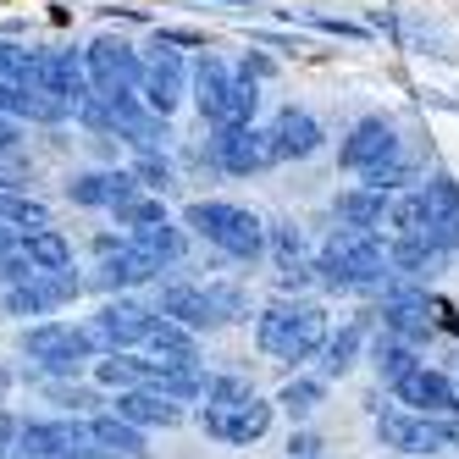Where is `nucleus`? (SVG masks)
<instances>
[{
  "label": "nucleus",
  "instance_id": "obj_1",
  "mask_svg": "<svg viewBox=\"0 0 459 459\" xmlns=\"http://www.w3.org/2000/svg\"><path fill=\"white\" fill-rule=\"evenodd\" d=\"M387 266H393V249H382L371 227H338L316 260L326 288H377L387 277Z\"/></svg>",
  "mask_w": 459,
  "mask_h": 459
},
{
  "label": "nucleus",
  "instance_id": "obj_2",
  "mask_svg": "<svg viewBox=\"0 0 459 459\" xmlns=\"http://www.w3.org/2000/svg\"><path fill=\"white\" fill-rule=\"evenodd\" d=\"M255 338H260V349H266L272 359L299 366V359H310L326 343V316L316 305H272L266 316H260Z\"/></svg>",
  "mask_w": 459,
  "mask_h": 459
},
{
  "label": "nucleus",
  "instance_id": "obj_3",
  "mask_svg": "<svg viewBox=\"0 0 459 459\" xmlns=\"http://www.w3.org/2000/svg\"><path fill=\"white\" fill-rule=\"evenodd\" d=\"M188 227H194V233H205L216 249L238 255V260H255L260 249H266V227H260V216L244 211V205L200 200V205H188Z\"/></svg>",
  "mask_w": 459,
  "mask_h": 459
},
{
  "label": "nucleus",
  "instance_id": "obj_4",
  "mask_svg": "<svg viewBox=\"0 0 459 459\" xmlns=\"http://www.w3.org/2000/svg\"><path fill=\"white\" fill-rule=\"evenodd\" d=\"M377 437L399 454H443L459 448V426L454 415H420V410H382L377 415Z\"/></svg>",
  "mask_w": 459,
  "mask_h": 459
},
{
  "label": "nucleus",
  "instance_id": "obj_5",
  "mask_svg": "<svg viewBox=\"0 0 459 459\" xmlns=\"http://www.w3.org/2000/svg\"><path fill=\"white\" fill-rule=\"evenodd\" d=\"M22 354L39 359L45 371H78L83 359L94 354V338H89V326L45 321V326H28V333H22Z\"/></svg>",
  "mask_w": 459,
  "mask_h": 459
},
{
  "label": "nucleus",
  "instance_id": "obj_6",
  "mask_svg": "<svg viewBox=\"0 0 459 459\" xmlns=\"http://www.w3.org/2000/svg\"><path fill=\"white\" fill-rule=\"evenodd\" d=\"M17 448L28 459H89L100 443H94L89 426H78V420H28L17 432Z\"/></svg>",
  "mask_w": 459,
  "mask_h": 459
},
{
  "label": "nucleus",
  "instance_id": "obj_7",
  "mask_svg": "<svg viewBox=\"0 0 459 459\" xmlns=\"http://www.w3.org/2000/svg\"><path fill=\"white\" fill-rule=\"evenodd\" d=\"M211 155H216V167L227 172H260V167H272L277 160V144H272V127H216V139H211Z\"/></svg>",
  "mask_w": 459,
  "mask_h": 459
},
{
  "label": "nucleus",
  "instance_id": "obj_8",
  "mask_svg": "<svg viewBox=\"0 0 459 459\" xmlns=\"http://www.w3.org/2000/svg\"><path fill=\"white\" fill-rule=\"evenodd\" d=\"M150 326H155V316L144 310V305H134V299H111L100 316L89 321V338H94V349H127V343H144L150 338Z\"/></svg>",
  "mask_w": 459,
  "mask_h": 459
},
{
  "label": "nucleus",
  "instance_id": "obj_9",
  "mask_svg": "<svg viewBox=\"0 0 459 459\" xmlns=\"http://www.w3.org/2000/svg\"><path fill=\"white\" fill-rule=\"evenodd\" d=\"M83 61H89V83L106 89V94H117V89H139V78H144V61L127 50L122 39H94V45L83 50Z\"/></svg>",
  "mask_w": 459,
  "mask_h": 459
},
{
  "label": "nucleus",
  "instance_id": "obj_10",
  "mask_svg": "<svg viewBox=\"0 0 459 459\" xmlns=\"http://www.w3.org/2000/svg\"><path fill=\"white\" fill-rule=\"evenodd\" d=\"M393 393H399L404 410H420V415H454L459 410V387L443 371H426V366H415L410 377H399Z\"/></svg>",
  "mask_w": 459,
  "mask_h": 459
},
{
  "label": "nucleus",
  "instance_id": "obj_11",
  "mask_svg": "<svg viewBox=\"0 0 459 459\" xmlns=\"http://www.w3.org/2000/svg\"><path fill=\"white\" fill-rule=\"evenodd\" d=\"M266 426H272V404L255 399V393L227 410H205V432L221 443H255V437H266Z\"/></svg>",
  "mask_w": 459,
  "mask_h": 459
},
{
  "label": "nucleus",
  "instance_id": "obj_12",
  "mask_svg": "<svg viewBox=\"0 0 459 459\" xmlns=\"http://www.w3.org/2000/svg\"><path fill=\"white\" fill-rule=\"evenodd\" d=\"M343 167H354V172H371V167H382V160H399V134H393V122H382V117H366L354 127V134L343 139Z\"/></svg>",
  "mask_w": 459,
  "mask_h": 459
},
{
  "label": "nucleus",
  "instance_id": "obj_13",
  "mask_svg": "<svg viewBox=\"0 0 459 459\" xmlns=\"http://www.w3.org/2000/svg\"><path fill=\"white\" fill-rule=\"evenodd\" d=\"M432 299H426L420 288H393L387 299H382V326L393 338H404V343H420L426 333H432Z\"/></svg>",
  "mask_w": 459,
  "mask_h": 459
},
{
  "label": "nucleus",
  "instance_id": "obj_14",
  "mask_svg": "<svg viewBox=\"0 0 459 459\" xmlns=\"http://www.w3.org/2000/svg\"><path fill=\"white\" fill-rule=\"evenodd\" d=\"M420 194H426V244H437L443 255L459 249V183L432 178Z\"/></svg>",
  "mask_w": 459,
  "mask_h": 459
},
{
  "label": "nucleus",
  "instance_id": "obj_15",
  "mask_svg": "<svg viewBox=\"0 0 459 459\" xmlns=\"http://www.w3.org/2000/svg\"><path fill=\"white\" fill-rule=\"evenodd\" d=\"M139 94H144V106H150V111H160V117H167V111L183 100V61H178L172 50H160V45H155V56L144 61Z\"/></svg>",
  "mask_w": 459,
  "mask_h": 459
},
{
  "label": "nucleus",
  "instance_id": "obj_16",
  "mask_svg": "<svg viewBox=\"0 0 459 459\" xmlns=\"http://www.w3.org/2000/svg\"><path fill=\"white\" fill-rule=\"evenodd\" d=\"M139 172H89V178H73L67 194H73V205H111L122 211L127 200H139Z\"/></svg>",
  "mask_w": 459,
  "mask_h": 459
},
{
  "label": "nucleus",
  "instance_id": "obj_17",
  "mask_svg": "<svg viewBox=\"0 0 459 459\" xmlns=\"http://www.w3.org/2000/svg\"><path fill=\"white\" fill-rule=\"evenodd\" d=\"M272 144H277V160H305V155H316L321 150V122L310 117V111H282L277 122H272Z\"/></svg>",
  "mask_w": 459,
  "mask_h": 459
},
{
  "label": "nucleus",
  "instance_id": "obj_18",
  "mask_svg": "<svg viewBox=\"0 0 459 459\" xmlns=\"http://www.w3.org/2000/svg\"><path fill=\"white\" fill-rule=\"evenodd\" d=\"M160 266H155V260L150 255H139L134 244H122L117 255L111 249H100V266H94V282H100V288H134V282H150Z\"/></svg>",
  "mask_w": 459,
  "mask_h": 459
},
{
  "label": "nucleus",
  "instance_id": "obj_19",
  "mask_svg": "<svg viewBox=\"0 0 459 459\" xmlns=\"http://www.w3.org/2000/svg\"><path fill=\"white\" fill-rule=\"evenodd\" d=\"M117 415H127L134 426H178L183 420L178 399H167V393H155V387H127L117 399Z\"/></svg>",
  "mask_w": 459,
  "mask_h": 459
},
{
  "label": "nucleus",
  "instance_id": "obj_20",
  "mask_svg": "<svg viewBox=\"0 0 459 459\" xmlns=\"http://www.w3.org/2000/svg\"><path fill=\"white\" fill-rule=\"evenodd\" d=\"M160 316H172V321H183V326H216V321H211V293L194 288V282L160 288Z\"/></svg>",
  "mask_w": 459,
  "mask_h": 459
},
{
  "label": "nucleus",
  "instance_id": "obj_21",
  "mask_svg": "<svg viewBox=\"0 0 459 459\" xmlns=\"http://www.w3.org/2000/svg\"><path fill=\"white\" fill-rule=\"evenodd\" d=\"M89 437L100 443L106 454H117V459H139L144 454V432L127 415H94L89 420Z\"/></svg>",
  "mask_w": 459,
  "mask_h": 459
},
{
  "label": "nucleus",
  "instance_id": "obj_22",
  "mask_svg": "<svg viewBox=\"0 0 459 459\" xmlns=\"http://www.w3.org/2000/svg\"><path fill=\"white\" fill-rule=\"evenodd\" d=\"M194 100H200V117L205 122H216V111H221V100H227V89H233V73H227V61H216V56H200V73H194Z\"/></svg>",
  "mask_w": 459,
  "mask_h": 459
},
{
  "label": "nucleus",
  "instance_id": "obj_23",
  "mask_svg": "<svg viewBox=\"0 0 459 459\" xmlns=\"http://www.w3.org/2000/svg\"><path fill=\"white\" fill-rule=\"evenodd\" d=\"M22 249L28 260H34L39 272H61V266H73V244L56 233V227H34V233H22Z\"/></svg>",
  "mask_w": 459,
  "mask_h": 459
},
{
  "label": "nucleus",
  "instance_id": "obj_24",
  "mask_svg": "<svg viewBox=\"0 0 459 459\" xmlns=\"http://www.w3.org/2000/svg\"><path fill=\"white\" fill-rule=\"evenodd\" d=\"M127 244H134L139 255H150L155 266H172V260L183 255V233H178V227H167V221H150V227H134V238H127Z\"/></svg>",
  "mask_w": 459,
  "mask_h": 459
},
{
  "label": "nucleus",
  "instance_id": "obj_25",
  "mask_svg": "<svg viewBox=\"0 0 459 459\" xmlns=\"http://www.w3.org/2000/svg\"><path fill=\"white\" fill-rule=\"evenodd\" d=\"M188 333H194V326H183V321H172V316H160V321L150 326L144 343H150L155 359H194V338H188Z\"/></svg>",
  "mask_w": 459,
  "mask_h": 459
},
{
  "label": "nucleus",
  "instance_id": "obj_26",
  "mask_svg": "<svg viewBox=\"0 0 459 459\" xmlns=\"http://www.w3.org/2000/svg\"><path fill=\"white\" fill-rule=\"evenodd\" d=\"M393 205H382V194L377 188H354V194H338V221L343 227H382Z\"/></svg>",
  "mask_w": 459,
  "mask_h": 459
},
{
  "label": "nucleus",
  "instance_id": "obj_27",
  "mask_svg": "<svg viewBox=\"0 0 459 459\" xmlns=\"http://www.w3.org/2000/svg\"><path fill=\"white\" fill-rule=\"evenodd\" d=\"M255 106H260V94H255V78L244 73V78H233V89H227V100H221L211 127H244V122H255Z\"/></svg>",
  "mask_w": 459,
  "mask_h": 459
},
{
  "label": "nucleus",
  "instance_id": "obj_28",
  "mask_svg": "<svg viewBox=\"0 0 459 459\" xmlns=\"http://www.w3.org/2000/svg\"><path fill=\"white\" fill-rule=\"evenodd\" d=\"M371 359H377V377H382V382H399V377H410V371L420 366V359L410 354V343H404V338H393V333H387V338H377Z\"/></svg>",
  "mask_w": 459,
  "mask_h": 459
},
{
  "label": "nucleus",
  "instance_id": "obj_29",
  "mask_svg": "<svg viewBox=\"0 0 459 459\" xmlns=\"http://www.w3.org/2000/svg\"><path fill=\"white\" fill-rule=\"evenodd\" d=\"M272 249H277V266H282V288H293V282L305 277V266H299V255H305V244H299V227L277 221V227H272Z\"/></svg>",
  "mask_w": 459,
  "mask_h": 459
},
{
  "label": "nucleus",
  "instance_id": "obj_30",
  "mask_svg": "<svg viewBox=\"0 0 459 459\" xmlns=\"http://www.w3.org/2000/svg\"><path fill=\"white\" fill-rule=\"evenodd\" d=\"M0 221H6L12 233H34V227H50L45 205H39V200H22V194H0Z\"/></svg>",
  "mask_w": 459,
  "mask_h": 459
},
{
  "label": "nucleus",
  "instance_id": "obj_31",
  "mask_svg": "<svg viewBox=\"0 0 459 459\" xmlns=\"http://www.w3.org/2000/svg\"><path fill=\"white\" fill-rule=\"evenodd\" d=\"M56 299L45 293V282L39 277H28V282H12L6 288V316H45Z\"/></svg>",
  "mask_w": 459,
  "mask_h": 459
},
{
  "label": "nucleus",
  "instance_id": "obj_32",
  "mask_svg": "<svg viewBox=\"0 0 459 459\" xmlns=\"http://www.w3.org/2000/svg\"><path fill=\"white\" fill-rule=\"evenodd\" d=\"M100 382H106V387H122V393H127V387H144V359H127L122 349H111V354L100 359Z\"/></svg>",
  "mask_w": 459,
  "mask_h": 459
},
{
  "label": "nucleus",
  "instance_id": "obj_33",
  "mask_svg": "<svg viewBox=\"0 0 459 459\" xmlns=\"http://www.w3.org/2000/svg\"><path fill=\"white\" fill-rule=\"evenodd\" d=\"M437 255H443V249H437V244H426V238H399V244H393V266H399L404 277H420Z\"/></svg>",
  "mask_w": 459,
  "mask_h": 459
},
{
  "label": "nucleus",
  "instance_id": "obj_34",
  "mask_svg": "<svg viewBox=\"0 0 459 459\" xmlns=\"http://www.w3.org/2000/svg\"><path fill=\"white\" fill-rule=\"evenodd\" d=\"M387 221L399 227V238H426V194H404V200L387 211Z\"/></svg>",
  "mask_w": 459,
  "mask_h": 459
},
{
  "label": "nucleus",
  "instance_id": "obj_35",
  "mask_svg": "<svg viewBox=\"0 0 459 459\" xmlns=\"http://www.w3.org/2000/svg\"><path fill=\"white\" fill-rule=\"evenodd\" d=\"M354 349H359V326H343V333L326 343V377H343L354 366Z\"/></svg>",
  "mask_w": 459,
  "mask_h": 459
},
{
  "label": "nucleus",
  "instance_id": "obj_36",
  "mask_svg": "<svg viewBox=\"0 0 459 459\" xmlns=\"http://www.w3.org/2000/svg\"><path fill=\"white\" fill-rule=\"evenodd\" d=\"M205 293H211V321H216V326H221V321H238V316H244V293H238L233 282H211Z\"/></svg>",
  "mask_w": 459,
  "mask_h": 459
},
{
  "label": "nucleus",
  "instance_id": "obj_37",
  "mask_svg": "<svg viewBox=\"0 0 459 459\" xmlns=\"http://www.w3.org/2000/svg\"><path fill=\"white\" fill-rule=\"evenodd\" d=\"M249 382L244 377H216L211 387H205V410H227V404H238V399H249Z\"/></svg>",
  "mask_w": 459,
  "mask_h": 459
},
{
  "label": "nucleus",
  "instance_id": "obj_38",
  "mask_svg": "<svg viewBox=\"0 0 459 459\" xmlns=\"http://www.w3.org/2000/svg\"><path fill=\"white\" fill-rule=\"evenodd\" d=\"M28 73H34V50L0 45V83H28Z\"/></svg>",
  "mask_w": 459,
  "mask_h": 459
},
{
  "label": "nucleus",
  "instance_id": "obj_39",
  "mask_svg": "<svg viewBox=\"0 0 459 459\" xmlns=\"http://www.w3.org/2000/svg\"><path fill=\"white\" fill-rule=\"evenodd\" d=\"M277 404H288L293 415H305V410H316V404H321V382H305V377H299V382H288Z\"/></svg>",
  "mask_w": 459,
  "mask_h": 459
},
{
  "label": "nucleus",
  "instance_id": "obj_40",
  "mask_svg": "<svg viewBox=\"0 0 459 459\" xmlns=\"http://www.w3.org/2000/svg\"><path fill=\"white\" fill-rule=\"evenodd\" d=\"M359 178H366V188L387 194V188H399V183H410V167H404V160H382V167H371V172H359Z\"/></svg>",
  "mask_w": 459,
  "mask_h": 459
},
{
  "label": "nucleus",
  "instance_id": "obj_41",
  "mask_svg": "<svg viewBox=\"0 0 459 459\" xmlns=\"http://www.w3.org/2000/svg\"><path fill=\"white\" fill-rule=\"evenodd\" d=\"M127 227H150V221H167V211H160V200H127L122 211H117Z\"/></svg>",
  "mask_w": 459,
  "mask_h": 459
},
{
  "label": "nucleus",
  "instance_id": "obj_42",
  "mask_svg": "<svg viewBox=\"0 0 459 459\" xmlns=\"http://www.w3.org/2000/svg\"><path fill=\"white\" fill-rule=\"evenodd\" d=\"M134 172H139V183H150V188H167V183H172V167H167V160H160L155 150L139 155V167H134Z\"/></svg>",
  "mask_w": 459,
  "mask_h": 459
},
{
  "label": "nucleus",
  "instance_id": "obj_43",
  "mask_svg": "<svg viewBox=\"0 0 459 459\" xmlns=\"http://www.w3.org/2000/svg\"><path fill=\"white\" fill-rule=\"evenodd\" d=\"M316 448H321V443H316L310 432H305V437H293V443H288V454H293V459H316Z\"/></svg>",
  "mask_w": 459,
  "mask_h": 459
},
{
  "label": "nucleus",
  "instance_id": "obj_44",
  "mask_svg": "<svg viewBox=\"0 0 459 459\" xmlns=\"http://www.w3.org/2000/svg\"><path fill=\"white\" fill-rule=\"evenodd\" d=\"M56 404H73L78 410V404H94V399H89L83 387H56Z\"/></svg>",
  "mask_w": 459,
  "mask_h": 459
},
{
  "label": "nucleus",
  "instance_id": "obj_45",
  "mask_svg": "<svg viewBox=\"0 0 459 459\" xmlns=\"http://www.w3.org/2000/svg\"><path fill=\"white\" fill-rule=\"evenodd\" d=\"M17 432H22V426H17V420H12L6 410H0V459H6V443H12Z\"/></svg>",
  "mask_w": 459,
  "mask_h": 459
},
{
  "label": "nucleus",
  "instance_id": "obj_46",
  "mask_svg": "<svg viewBox=\"0 0 459 459\" xmlns=\"http://www.w3.org/2000/svg\"><path fill=\"white\" fill-rule=\"evenodd\" d=\"M244 73H249V78H266L272 61H266V56H244Z\"/></svg>",
  "mask_w": 459,
  "mask_h": 459
},
{
  "label": "nucleus",
  "instance_id": "obj_47",
  "mask_svg": "<svg viewBox=\"0 0 459 459\" xmlns=\"http://www.w3.org/2000/svg\"><path fill=\"white\" fill-rule=\"evenodd\" d=\"M12 144H17V122L0 117V150H12Z\"/></svg>",
  "mask_w": 459,
  "mask_h": 459
},
{
  "label": "nucleus",
  "instance_id": "obj_48",
  "mask_svg": "<svg viewBox=\"0 0 459 459\" xmlns=\"http://www.w3.org/2000/svg\"><path fill=\"white\" fill-rule=\"evenodd\" d=\"M216 6H249V0H216Z\"/></svg>",
  "mask_w": 459,
  "mask_h": 459
}]
</instances>
